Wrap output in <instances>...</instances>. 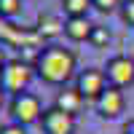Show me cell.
Returning <instances> with one entry per match:
<instances>
[{"instance_id": "6da1fadb", "label": "cell", "mask_w": 134, "mask_h": 134, "mask_svg": "<svg viewBox=\"0 0 134 134\" xmlns=\"http://www.w3.org/2000/svg\"><path fill=\"white\" fill-rule=\"evenodd\" d=\"M75 64H78V59H75V54L70 48H64L62 43H46L32 67H35V75L43 83L64 88L72 78H78Z\"/></svg>"}, {"instance_id": "7a4b0ae2", "label": "cell", "mask_w": 134, "mask_h": 134, "mask_svg": "<svg viewBox=\"0 0 134 134\" xmlns=\"http://www.w3.org/2000/svg\"><path fill=\"white\" fill-rule=\"evenodd\" d=\"M35 75V67L32 62H24V59H8V64L0 70V88L5 94L16 97V94H24L27 86Z\"/></svg>"}, {"instance_id": "3957f363", "label": "cell", "mask_w": 134, "mask_h": 134, "mask_svg": "<svg viewBox=\"0 0 134 134\" xmlns=\"http://www.w3.org/2000/svg\"><path fill=\"white\" fill-rule=\"evenodd\" d=\"M0 46L5 48H27V51H40L43 48V38L38 35V30L32 27H16L14 21H8L0 16Z\"/></svg>"}, {"instance_id": "277c9868", "label": "cell", "mask_w": 134, "mask_h": 134, "mask_svg": "<svg viewBox=\"0 0 134 134\" xmlns=\"http://www.w3.org/2000/svg\"><path fill=\"white\" fill-rule=\"evenodd\" d=\"M43 105H40V97L38 94H16V97H11V102H8V115L14 124H21V126H30V124H40V118H43Z\"/></svg>"}, {"instance_id": "5b68a950", "label": "cell", "mask_w": 134, "mask_h": 134, "mask_svg": "<svg viewBox=\"0 0 134 134\" xmlns=\"http://www.w3.org/2000/svg\"><path fill=\"white\" fill-rule=\"evenodd\" d=\"M107 86H110L107 75H105V70H99V67H86V70H81L78 78H75V88L81 91V97L83 99H94V102L105 94Z\"/></svg>"}, {"instance_id": "8992f818", "label": "cell", "mask_w": 134, "mask_h": 134, "mask_svg": "<svg viewBox=\"0 0 134 134\" xmlns=\"http://www.w3.org/2000/svg\"><path fill=\"white\" fill-rule=\"evenodd\" d=\"M105 75H107V83L110 86H118V88H126L134 83V59L124 57V54H115L110 57L107 64L102 67Z\"/></svg>"}, {"instance_id": "52a82bcc", "label": "cell", "mask_w": 134, "mask_h": 134, "mask_svg": "<svg viewBox=\"0 0 134 134\" xmlns=\"http://www.w3.org/2000/svg\"><path fill=\"white\" fill-rule=\"evenodd\" d=\"M40 126H43V134H72L75 131V115L59 110L57 105H51L43 113Z\"/></svg>"}, {"instance_id": "ba28073f", "label": "cell", "mask_w": 134, "mask_h": 134, "mask_svg": "<svg viewBox=\"0 0 134 134\" xmlns=\"http://www.w3.org/2000/svg\"><path fill=\"white\" fill-rule=\"evenodd\" d=\"M126 110V94H124V88H118V86H107L105 88V94L97 99V113L107 118V121H113L118 118L121 113Z\"/></svg>"}, {"instance_id": "9c48e42d", "label": "cell", "mask_w": 134, "mask_h": 134, "mask_svg": "<svg viewBox=\"0 0 134 134\" xmlns=\"http://www.w3.org/2000/svg\"><path fill=\"white\" fill-rule=\"evenodd\" d=\"M35 30L43 40H54V38L64 35V19L59 14H54V11H40L38 21H35Z\"/></svg>"}, {"instance_id": "30bf717a", "label": "cell", "mask_w": 134, "mask_h": 134, "mask_svg": "<svg viewBox=\"0 0 134 134\" xmlns=\"http://www.w3.org/2000/svg\"><path fill=\"white\" fill-rule=\"evenodd\" d=\"M91 30L94 24L88 21V16H75V19H64V38L72 40V43H88L91 38Z\"/></svg>"}, {"instance_id": "8fae6325", "label": "cell", "mask_w": 134, "mask_h": 134, "mask_svg": "<svg viewBox=\"0 0 134 134\" xmlns=\"http://www.w3.org/2000/svg\"><path fill=\"white\" fill-rule=\"evenodd\" d=\"M83 102H86V99L81 97V91H78L75 86H72V88H70V86H64L62 91L57 94V102H54V105H57L59 110H64V113H70V115H75L78 110L83 107Z\"/></svg>"}, {"instance_id": "7c38bea8", "label": "cell", "mask_w": 134, "mask_h": 134, "mask_svg": "<svg viewBox=\"0 0 134 134\" xmlns=\"http://www.w3.org/2000/svg\"><path fill=\"white\" fill-rule=\"evenodd\" d=\"M88 8L91 5V0H62V11L67 14V19H75V16H86Z\"/></svg>"}, {"instance_id": "4fadbf2b", "label": "cell", "mask_w": 134, "mask_h": 134, "mask_svg": "<svg viewBox=\"0 0 134 134\" xmlns=\"http://www.w3.org/2000/svg\"><path fill=\"white\" fill-rule=\"evenodd\" d=\"M110 30L107 27H102V24H94V30H91V38H88V43H91L94 48H105L107 43H110Z\"/></svg>"}, {"instance_id": "5bb4252c", "label": "cell", "mask_w": 134, "mask_h": 134, "mask_svg": "<svg viewBox=\"0 0 134 134\" xmlns=\"http://www.w3.org/2000/svg\"><path fill=\"white\" fill-rule=\"evenodd\" d=\"M21 14V0H0V16L3 19H16Z\"/></svg>"}, {"instance_id": "9a60e30c", "label": "cell", "mask_w": 134, "mask_h": 134, "mask_svg": "<svg viewBox=\"0 0 134 134\" xmlns=\"http://www.w3.org/2000/svg\"><path fill=\"white\" fill-rule=\"evenodd\" d=\"M91 5L99 11V14H115V11H121L124 0H91Z\"/></svg>"}, {"instance_id": "2e32d148", "label": "cell", "mask_w": 134, "mask_h": 134, "mask_svg": "<svg viewBox=\"0 0 134 134\" xmlns=\"http://www.w3.org/2000/svg\"><path fill=\"white\" fill-rule=\"evenodd\" d=\"M121 19H124V24L134 27V0H124V5H121Z\"/></svg>"}, {"instance_id": "e0dca14e", "label": "cell", "mask_w": 134, "mask_h": 134, "mask_svg": "<svg viewBox=\"0 0 134 134\" xmlns=\"http://www.w3.org/2000/svg\"><path fill=\"white\" fill-rule=\"evenodd\" d=\"M0 134H27V126H21V124H5V126H0Z\"/></svg>"}, {"instance_id": "ac0fdd59", "label": "cell", "mask_w": 134, "mask_h": 134, "mask_svg": "<svg viewBox=\"0 0 134 134\" xmlns=\"http://www.w3.org/2000/svg\"><path fill=\"white\" fill-rule=\"evenodd\" d=\"M121 134H134V118H129L126 124H124V129H121Z\"/></svg>"}, {"instance_id": "d6986e66", "label": "cell", "mask_w": 134, "mask_h": 134, "mask_svg": "<svg viewBox=\"0 0 134 134\" xmlns=\"http://www.w3.org/2000/svg\"><path fill=\"white\" fill-rule=\"evenodd\" d=\"M8 64V54H5V46H0V70Z\"/></svg>"}, {"instance_id": "ffe728a7", "label": "cell", "mask_w": 134, "mask_h": 134, "mask_svg": "<svg viewBox=\"0 0 134 134\" xmlns=\"http://www.w3.org/2000/svg\"><path fill=\"white\" fill-rule=\"evenodd\" d=\"M3 102H5V91L0 88V107H3Z\"/></svg>"}]
</instances>
